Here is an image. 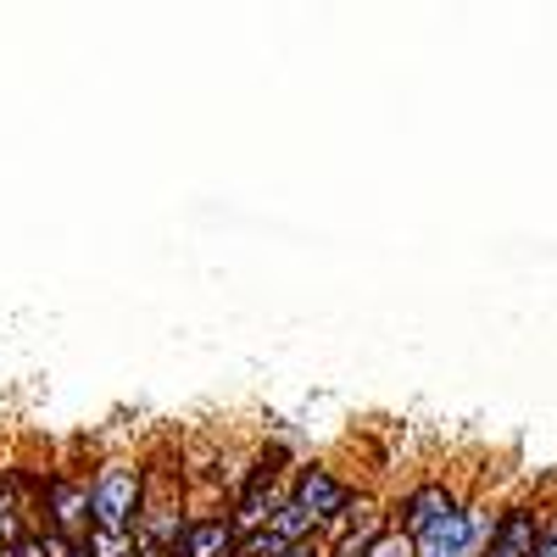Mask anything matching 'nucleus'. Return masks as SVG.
I'll list each match as a JSON object with an SVG mask.
<instances>
[{"instance_id": "nucleus-1", "label": "nucleus", "mask_w": 557, "mask_h": 557, "mask_svg": "<svg viewBox=\"0 0 557 557\" xmlns=\"http://www.w3.org/2000/svg\"><path fill=\"white\" fill-rule=\"evenodd\" d=\"M134 507H139V480H134L128 469H112V474L101 480L96 502H89V513H96V524H101L107 535H123L128 519H134Z\"/></svg>"}, {"instance_id": "nucleus-2", "label": "nucleus", "mask_w": 557, "mask_h": 557, "mask_svg": "<svg viewBox=\"0 0 557 557\" xmlns=\"http://www.w3.org/2000/svg\"><path fill=\"white\" fill-rule=\"evenodd\" d=\"M474 541H480V524L469 513H446L441 524L418 535V557H469Z\"/></svg>"}, {"instance_id": "nucleus-3", "label": "nucleus", "mask_w": 557, "mask_h": 557, "mask_svg": "<svg viewBox=\"0 0 557 557\" xmlns=\"http://www.w3.org/2000/svg\"><path fill=\"white\" fill-rule=\"evenodd\" d=\"M296 502L307 507L312 519H335L341 507H346V485H341V480H330L323 469H307V474H301V491H296Z\"/></svg>"}, {"instance_id": "nucleus-4", "label": "nucleus", "mask_w": 557, "mask_h": 557, "mask_svg": "<svg viewBox=\"0 0 557 557\" xmlns=\"http://www.w3.org/2000/svg\"><path fill=\"white\" fill-rule=\"evenodd\" d=\"M535 552V519L530 513H507L485 546V557H530Z\"/></svg>"}, {"instance_id": "nucleus-5", "label": "nucleus", "mask_w": 557, "mask_h": 557, "mask_svg": "<svg viewBox=\"0 0 557 557\" xmlns=\"http://www.w3.org/2000/svg\"><path fill=\"white\" fill-rule=\"evenodd\" d=\"M446 513H457L451 496H446L441 485H424V491H418V496L407 502V530H412V535H424V530H430V524H441Z\"/></svg>"}, {"instance_id": "nucleus-6", "label": "nucleus", "mask_w": 557, "mask_h": 557, "mask_svg": "<svg viewBox=\"0 0 557 557\" xmlns=\"http://www.w3.org/2000/svg\"><path fill=\"white\" fill-rule=\"evenodd\" d=\"M228 546H235V535H228L223 519H207V524L184 530V557H223Z\"/></svg>"}, {"instance_id": "nucleus-7", "label": "nucleus", "mask_w": 557, "mask_h": 557, "mask_svg": "<svg viewBox=\"0 0 557 557\" xmlns=\"http://www.w3.org/2000/svg\"><path fill=\"white\" fill-rule=\"evenodd\" d=\"M312 524H318V519L307 513L301 502H285V507H278V513H273V535L285 541V546H296V541H301V535H307Z\"/></svg>"}, {"instance_id": "nucleus-8", "label": "nucleus", "mask_w": 557, "mask_h": 557, "mask_svg": "<svg viewBox=\"0 0 557 557\" xmlns=\"http://www.w3.org/2000/svg\"><path fill=\"white\" fill-rule=\"evenodd\" d=\"M51 502H57V524H67V530L89 519V496H84V491H73V485H57V491H51Z\"/></svg>"}, {"instance_id": "nucleus-9", "label": "nucleus", "mask_w": 557, "mask_h": 557, "mask_svg": "<svg viewBox=\"0 0 557 557\" xmlns=\"http://www.w3.org/2000/svg\"><path fill=\"white\" fill-rule=\"evenodd\" d=\"M368 557H418V546H412L407 535H385V541L368 546Z\"/></svg>"}, {"instance_id": "nucleus-10", "label": "nucleus", "mask_w": 557, "mask_h": 557, "mask_svg": "<svg viewBox=\"0 0 557 557\" xmlns=\"http://www.w3.org/2000/svg\"><path fill=\"white\" fill-rule=\"evenodd\" d=\"M530 557H557V524L552 530H535V552Z\"/></svg>"}, {"instance_id": "nucleus-11", "label": "nucleus", "mask_w": 557, "mask_h": 557, "mask_svg": "<svg viewBox=\"0 0 557 557\" xmlns=\"http://www.w3.org/2000/svg\"><path fill=\"white\" fill-rule=\"evenodd\" d=\"M39 552H45L39 541H17V557H39Z\"/></svg>"}, {"instance_id": "nucleus-12", "label": "nucleus", "mask_w": 557, "mask_h": 557, "mask_svg": "<svg viewBox=\"0 0 557 557\" xmlns=\"http://www.w3.org/2000/svg\"><path fill=\"white\" fill-rule=\"evenodd\" d=\"M285 557H307V552H301V546H290V552H285Z\"/></svg>"}, {"instance_id": "nucleus-13", "label": "nucleus", "mask_w": 557, "mask_h": 557, "mask_svg": "<svg viewBox=\"0 0 557 557\" xmlns=\"http://www.w3.org/2000/svg\"><path fill=\"white\" fill-rule=\"evenodd\" d=\"M67 557H96V552H67Z\"/></svg>"}]
</instances>
